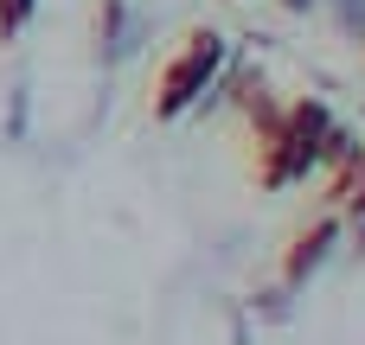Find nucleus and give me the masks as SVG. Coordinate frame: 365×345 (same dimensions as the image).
Listing matches in <instances>:
<instances>
[{"label": "nucleus", "mask_w": 365, "mask_h": 345, "mask_svg": "<svg viewBox=\"0 0 365 345\" xmlns=\"http://www.w3.org/2000/svg\"><path fill=\"white\" fill-rule=\"evenodd\" d=\"M218 70H225V38L218 32H186V45L160 64V77H154V115L160 122H173V115H186L212 83H218Z\"/></svg>", "instance_id": "nucleus-1"}, {"label": "nucleus", "mask_w": 365, "mask_h": 345, "mask_svg": "<svg viewBox=\"0 0 365 345\" xmlns=\"http://www.w3.org/2000/svg\"><path fill=\"white\" fill-rule=\"evenodd\" d=\"M32 6H38V0H0V32H19V26L32 19Z\"/></svg>", "instance_id": "nucleus-2"}]
</instances>
